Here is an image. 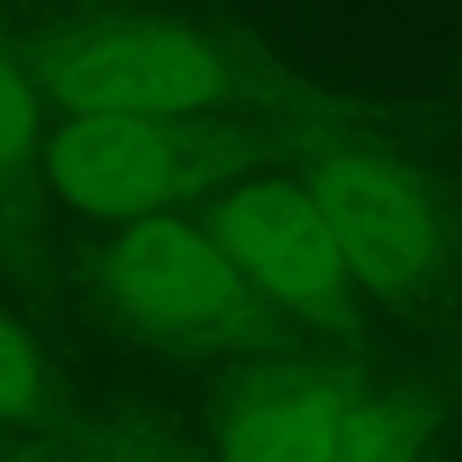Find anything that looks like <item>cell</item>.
<instances>
[{
	"instance_id": "5b68a950",
	"label": "cell",
	"mask_w": 462,
	"mask_h": 462,
	"mask_svg": "<svg viewBox=\"0 0 462 462\" xmlns=\"http://www.w3.org/2000/svg\"><path fill=\"white\" fill-rule=\"evenodd\" d=\"M213 236L250 286L304 313H336L349 268L304 181L268 177L226 195L213 213Z\"/></svg>"
},
{
	"instance_id": "8992f818",
	"label": "cell",
	"mask_w": 462,
	"mask_h": 462,
	"mask_svg": "<svg viewBox=\"0 0 462 462\" xmlns=\"http://www.w3.org/2000/svg\"><path fill=\"white\" fill-rule=\"evenodd\" d=\"M354 394L336 385H277L226 417L222 462H336Z\"/></svg>"
},
{
	"instance_id": "6da1fadb",
	"label": "cell",
	"mask_w": 462,
	"mask_h": 462,
	"mask_svg": "<svg viewBox=\"0 0 462 462\" xmlns=\"http://www.w3.org/2000/svg\"><path fill=\"white\" fill-rule=\"evenodd\" d=\"M304 186L331 226L349 282L376 295H412L439 277L448 259L444 222L403 168L376 154L336 150L318 159Z\"/></svg>"
},
{
	"instance_id": "ba28073f",
	"label": "cell",
	"mask_w": 462,
	"mask_h": 462,
	"mask_svg": "<svg viewBox=\"0 0 462 462\" xmlns=\"http://www.w3.org/2000/svg\"><path fill=\"white\" fill-rule=\"evenodd\" d=\"M32 136H37V100L23 73L10 60H0V168L19 163Z\"/></svg>"
},
{
	"instance_id": "3957f363",
	"label": "cell",
	"mask_w": 462,
	"mask_h": 462,
	"mask_svg": "<svg viewBox=\"0 0 462 462\" xmlns=\"http://www.w3.org/2000/svg\"><path fill=\"white\" fill-rule=\"evenodd\" d=\"M46 91L69 114L181 118L208 109L222 87V60L177 28H105L60 46L46 60Z\"/></svg>"
},
{
	"instance_id": "7a4b0ae2",
	"label": "cell",
	"mask_w": 462,
	"mask_h": 462,
	"mask_svg": "<svg viewBox=\"0 0 462 462\" xmlns=\"http://www.w3.org/2000/svg\"><path fill=\"white\" fill-rule=\"evenodd\" d=\"M46 168L73 208L100 217H150L208 186L217 159L213 141L186 132L177 118L73 114L51 141Z\"/></svg>"
},
{
	"instance_id": "277c9868",
	"label": "cell",
	"mask_w": 462,
	"mask_h": 462,
	"mask_svg": "<svg viewBox=\"0 0 462 462\" xmlns=\"http://www.w3.org/2000/svg\"><path fill=\"white\" fill-rule=\"evenodd\" d=\"M105 282L150 331H217L245 313L254 291L213 231L163 213L136 217L109 245Z\"/></svg>"
},
{
	"instance_id": "52a82bcc",
	"label": "cell",
	"mask_w": 462,
	"mask_h": 462,
	"mask_svg": "<svg viewBox=\"0 0 462 462\" xmlns=\"http://www.w3.org/2000/svg\"><path fill=\"white\" fill-rule=\"evenodd\" d=\"M42 394V367L14 322L0 318V417L28 412Z\"/></svg>"
}]
</instances>
